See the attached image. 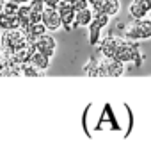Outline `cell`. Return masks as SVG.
Here are the masks:
<instances>
[{
    "mask_svg": "<svg viewBox=\"0 0 151 143\" xmlns=\"http://www.w3.org/2000/svg\"><path fill=\"white\" fill-rule=\"evenodd\" d=\"M22 22L18 18V15H7V13H0V29L7 31V29H20Z\"/></svg>",
    "mask_w": 151,
    "mask_h": 143,
    "instance_id": "14",
    "label": "cell"
},
{
    "mask_svg": "<svg viewBox=\"0 0 151 143\" xmlns=\"http://www.w3.org/2000/svg\"><path fill=\"white\" fill-rule=\"evenodd\" d=\"M68 2H71V0H68Z\"/></svg>",
    "mask_w": 151,
    "mask_h": 143,
    "instance_id": "25",
    "label": "cell"
},
{
    "mask_svg": "<svg viewBox=\"0 0 151 143\" xmlns=\"http://www.w3.org/2000/svg\"><path fill=\"white\" fill-rule=\"evenodd\" d=\"M123 38L130 41H147L151 39V18H139L132 20L130 23L123 25Z\"/></svg>",
    "mask_w": 151,
    "mask_h": 143,
    "instance_id": "2",
    "label": "cell"
},
{
    "mask_svg": "<svg viewBox=\"0 0 151 143\" xmlns=\"http://www.w3.org/2000/svg\"><path fill=\"white\" fill-rule=\"evenodd\" d=\"M30 63H32V64H36L37 68H41L43 72H46V70L50 68V63H52V57H48V55H45L43 52H39V50H36V52L32 54V57H30Z\"/></svg>",
    "mask_w": 151,
    "mask_h": 143,
    "instance_id": "15",
    "label": "cell"
},
{
    "mask_svg": "<svg viewBox=\"0 0 151 143\" xmlns=\"http://www.w3.org/2000/svg\"><path fill=\"white\" fill-rule=\"evenodd\" d=\"M71 4H73L75 11H82L86 7H89V0H71Z\"/></svg>",
    "mask_w": 151,
    "mask_h": 143,
    "instance_id": "19",
    "label": "cell"
},
{
    "mask_svg": "<svg viewBox=\"0 0 151 143\" xmlns=\"http://www.w3.org/2000/svg\"><path fill=\"white\" fill-rule=\"evenodd\" d=\"M4 2H6V0H0V13L4 11Z\"/></svg>",
    "mask_w": 151,
    "mask_h": 143,
    "instance_id": "22",
    "label": "cell"
},
{
    "mask_svg": "<svg viewBox=\"0 0 151 143\" xmlns=\"http://www.w3.org/2000/svg\"><path fill=\"white\" fill-rule=\"evenodd\" d=\"M94 13H105L109 16H117L121 11V0H98L93 6Z\"/></svg>",
    "mask_w": 151,
    "mask_h": 143,
    "instance_id": "8",
    "label": "cell"
},
{
    "mask_svg": "<svg viewBox=\"0 0 151 143\" xmlns=\"http://www.w3.org/2000/svg\"><path fill=\"white\" fill-rule=\"evenodd\" d=\"M27 43V38H25V32L22 29H7L4 31L2 34V50L7 52L9 55H13V52L16 48H20L22 45Z\"/></svg>",
    "mask_w": 151,
    "mask_h": 143,
    "instance_id": "4",
    "label": "cell"
},
{
    "mask_svg": "<svg viewBox=\"0 0 151 143\" xmlns=\"http://www.w3.org/2000/svg\"><path fill=\"white\" fill-rule=\"evenodd\" d=\"M94 20V11L93 7H86L82 11H77V16H75V29L77 27H89V23Z\"/></svg>",
    "mask_w": 151,
    "mask_h": 143,
    "instance_id": "13",
    "label": "cell"
},
{
    "mask_svg": "<svg viewBox=\"0 0 151 143\" xmlns=\"http://www.w3.org/2000/svg\"><path fill=\"white\" fill-rule=\"evenodd\" d=\"M41 22L45 23V27L48 29V32H55V31L62 29V20H60V13H59L57 7H48L46 6Z\"/></svg>",
    "mask_w": 151,
    "mask_h": 143,
    "instance_id": "6",
    "label": "cell"
},
{
    "mask_svg": "<svg viewBox=\"0 0 151 143\" xmlns=\"http://www.w3.org/2000/svg\"><path fill=\"white\" fill-rule=\"evenodd\" d=\"M22 72H23L25 77H43L45 75V72L41 68H37L36 64H32L30 61H27V63L22 64Z\"/></svg>",
    "mask_w": 151,
    "mask_h": 143,
    "instance_id": "17",
    "label": "cell"
},
{
    "mask_svg": "<svg viewBox=\"0 0 151 143\" xmlns=\"http://www.w3.org/2000/svg\"><path fill=\"white\" fill-rule=\"evenodd\" d=\"M114 57L121 59L126 64H135V66H140L142 61H144V55H142L139 41H130V39H126L123 36L119 38V43H117Z\"/></svg>",
    "mask_w": 151,
    "mask_h": 143,
    "instance_id": "1",
    "label": "cell"
},
{
    "mask_svg": "<svg viewBox=\"0 0 151 143\" xmlns=\"http://www.w3.org/2000/svg\"><path fill=\"white\" fill-rule=\"evenodd\" d=\"M82 72H84V75H87V77H98V74H100V59L98 57H91L84 64Z\"/></svg>",
    "mask_w": 151,
    "mask_h": 143,
    "instance_id": "16",
    "label": "cell"
},
{
    "mask_svg": "<svg viewBox=\"0 0 151 143\" xmlns=\"http://www.w3.org/2000/svg\"><path fill=\"white\" fill-rule=\"evenodd\" d=\"M119 38H121V36H114V34L101 38V41H100V45H98L100 54H101L103 57H114V55H116L117 43H119Z\"/></svg>",
    "mask_w": 151,
    "mask_h": 143,
    "instance_id": "10",
    "label": "cell"
},
{
    "mask_svg": "<svg viewBox=\"0 0 151 143\" xmlns=\"http://www.w3.org/2000/svg\"><path fill=\"white\" fill-rule=\"evenodd\" d=\"M103 29H105V25L100 20H96V18L89 23V27H87V41H89L91 47H98L100 45V41H101V31Z\"/></svg>",
    "mask_w": 151,
    "mask_h": 143,
    "instance_id": "11",
    "label": "cell"
},
{
    "mask_svg": "<svg viewBox=\"0 0 151 143\" xmlns=\"http://www.w3.org/2000/svg\"><path fill=\"white\" fill-rule=\"evenodd\" d=\"M18 9H20V4L11 2V0H6V2H4V13H7V15H18Z\"/></svg>",
    "mask_w": 151,
    "mask_h": 143,
    "instance_id": "18",
    "label": "cell"
},
{
    "mask_svg": "<svg viewBox=\"0 0 151 143\" xmlns=\"http://www.w3.org/2000/svg\"><path fill=\"white\" fill-rule=\"evenodd\" d=\"M2 34H4V31L0 29V45H2Z\"/></svg>",
    "mask_w": 151,
    "mask_h": 143,
    "instance_id": "23",
    "label": "cell"
},
{
    "mask_svg": "<svg viewBox=\"0 0 151 143\" xmlns=\"http://www.w3.org/2000/svg\"><path fill=\"white\" fill-rule=\"evenodd\" d=\"M59 13H60V20H62V29L66 31H73L75 29V16H77V11H75L73 4L68 2V0H60L57 6Z\"/></svg>",
    "mask_w": 151,
    "mask_h": 143,
    "instance_id": "5",
    "label": "cell"
},
{
    "mask_svg": "<svg viewBox=\"0 0 151 143\" xmlns=\"http://www.w3.org/2000/svg\"><path fill=\"white\" fill-rule=\"evenodd\" d=\"M126 72V63L117 57H103L100 59V74L98 77H121Z\"/></svg>",
    "mask_w": 151,
    "mask_h": 143,
    "instance_id": "3",
    "label": "cell"
},
{
    "mask_svg": "<svg viewBox=\"0 0 151 143\" xmlns=\"http://www.w3.org/2000/svg\"><path fill=\"white\" fill-rule=\"evenodd\" d=\"M59 2H60V0H45V4H46L48 7H57Z\"/></svg>",
    "mask_w": 151,
    "mask_h": 143,
    "instance_id": "20",
    "label": "cell"
},
{
    "mask_svg": "<svg viewBox=\"0 0 151 143\" xmlns=\"http://www.w3.org/2000/svg\"><path fill=\"white\" fill-rule=\"evenodd\" d=\"M36 48L39 50V52H43L45 55H48V57H53L55 55V52H57V39L52 36V34H43L37 41H36Z\"/></svg>",
    "mask_w": 151,
    "mask_h": 143,
    "instance_id": "9",
    "label": "cell"
},
{
    "mask_svg": "<svg viewBox=\"0 0 151 143\" xmlns=\"http://www.w3.org/2000/svg\"><path fill=\"white\" fill-rule=\"evenodd\" d=\"M11 2H16V4H20V6H22V4H29L30 0H11Z\"/></svg>",
    "mask_w": 151,
    "mask_h": 143,
    "instance_id": "21",
    "label": "cell"
},
{
    "mask_svg": "<svg viewBox=\"0 0 151 143\" xmlns=\"http://www.w3.org/2000/svg\"><path fill=\"white\" fill-rule=\"evenodd\" d=\"M149 11H151V0H132L128 6V15L132 20L146 18L149 16Z\"/></svg>",
    "mask_w": 151,
    "mask_h": 143,
    "instance_id": "7",
    "label": "cell"
},
{
    "mask_svg": "<svg viewBox=\"0 0 151 143\" xmlns=\"http://www.w3.org/2000/svg\"><path fill=\"white\" fill-rule=\"evenodd\" d=\"M25 38H27V41H32V43H36L43 34H46L48 32V29L45 27V23L43 22H37V23H30L25 31Z\"/></svg>",
    "mask_w": 151,
    "mask_h": 143,
    "instance_id": "12",
    "label": "cell"
},
{
    "mask_svg": "<svg viewBox=\"0 0 151 143\" xmlns=\"http://www.w3.org/2000/svg\"><path fill=\"white\" fill-rule=\"evenodd\" d=\"M0 55H2V48H0Z\"/></svg>",
    "mask_w": 151,
    "mask_h": 143,
    "instance_id": "24",
    "label": "cell"
}]
</instances>
